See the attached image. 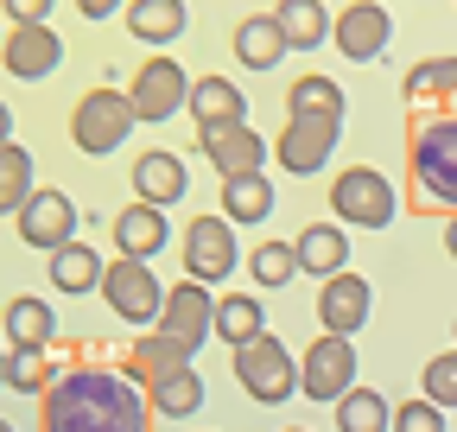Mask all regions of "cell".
<instances>
[{"instance_id":"d6986e66","label":"cell","mask_w":457,"mask_h":432,"mask_svg":"<svg viewBox=\"0 0 457 432\" xmlns=\"http://www.w3.org/2000/svg\"><path fill=\"white\" fill-rule=\"evenodd\" d=\"M114 254H140V261H153L159 248H165V210L159 204H128V210H114Z\"/></svg>"},{"instance_id":"ab89813d","label":"cell","mask_w":457,"mask_h":432,"mask_svg":"<svg viewBox=\"0 0 457 432\" xmlns=\"http://www.w3.org/2000/svg\"><path fill=\"white\" fill-rule=\"evenodd\" d=\"M0 140H13V108L0 102Z\"/></svg>"},{"instance_id":"7c38bea8","label":"cell","mask_w":457,"mask_h":432,"mask_svg":"<svg viewBox=\"0 0 457 432\" xmlns=\"http://www.w3.org/2000/svg\"><path fill=\"white\" fill-rule=\"evenodd\" d=\"M330 38H337V51L350 64H375L394 45V13L381 7V0H350V7L330 20Z\"/></svg>"},{"instance_id":"f546056e","label":"cell","mask_w":457,"mask_h":432,"mask_svg":"<svg viewBox=\"0 0 457 432\" xmlns=\"http://www.w3.org/2000/svg\"><path fill=\"white\" fill-rule=\"evenodd\" d=\"M330 413H337V432H394V401H381L375 388H350V395H337L330 401Z\"/></svg>"},{"instance_id":"5bb4252c","label":"cell","mask_w":457,"mask_h":432,"mask_svg":"<svg viewBox=\"0 0 457 432\" xmlns=\"http://www.w3.org/2000/svg\"><path fill=\"white\" fill-rule=\"evenodd\" d=\"M369 312H375V293H369L362 274L337 267L330 280H318V324H324L330 337H356L362 324H369Z\"/></svg>"},{"instance_id":"ba28073f","label":"cell","mask_w":457,"mask_h":432,"mask_svg":"<svg viewBox=\"0 0 457 432\" xmlns=\"http://www.w3.org/2000/svg\"><path fill=\"white\" fill-rule=\"evenodd\" d=\"M210 318H216V293H210L204 280H179V287H165L153 331H159V337H171L185 356H197V350L210 344Z\"/></svg>"},{"instance_id":"e575fe53","label":"cell","mask_w":457,"mask_h":432,"mask_svg":"<svg viewBox=\"0 0 457 432\" xmlns=\"http://www.w3.org/2000/svg\"><path fill=\"white\" fill-rule=\"evenodd\" d=\"M248 274H254V287H293V280H299L293 242H261V248L248 254Z\"/></svg>"},{"instance_id":"d6a6232c","label":"cell","mask_w":457,"mask_h":432,"mask_svg":"<svg viewBox=\"0 0 457 432\" xmlns=\"http://www.w3.org/2000/svg\"><path fill=\"white\" fill-rule=\"evenodd\" d=\"M343 108H350V96H343V83H330V77H299L293 89H286V115H330V121H343Z\"/></svg>"},{"instance_id":"9a60e30c","label":"cell","mask_w":457,"mask_h":432,"mask_svg":"<svg viewBox=\"0 0 457 432\" xmlns=\"http://www.w3.org/2000/svg\"><path fill=\"white\" fill-rule=\"evenodd\" d=\"M197 153L216 166V179H242V172H267L273 146L248 128V121H228V128H204L197 134Z\"/></svg>"},{"instance_id":"484cf974","label":"cell","mask_w":457,"mask_h":432,"mask_svg":"<svg viewBox=\"0 0 457 432\" xmlns=\"http://www.w3.org/2000/svg\"><path fill=\"white\" fill-rule=\"evenodd\" d=\"M261 331H267V305H261L254 293H222V299H216L210 337H222L228 350H236V344H248V337H261Z\"/></svg>"},{"instance_id":"b9f144b4","label":"cell","mask_w":457,"mask_h":432,"mask_svg":"<svg viewBox=\"0 0 457 432\" xmlns=\"http://www.w3.org/2000/svg\"><path fill=\"white\" fill-rule=\"evenodd\" d=\"M0 388H7V350H0Z\"/></svg>"},{"instance_id":"83f0119b","label":"cell","mask_w":457,"mask_h":432,"mask_svg":"<svg viewBox=\"0 0 457 432\" xmlns=\"http://www.w3.org/2000/svg\"><path fill=\"white\" fill-rule=\"evenodd\" d=\"M286 58V38H279V26H273V13H248L242 26H236V64L242 71H273Z\"/></svg>"},{"instance_id":"8d00e7d4","label":"cell","mask_w":457,"mask_h":432,"mask_svg":"<svg viewBox=\"0 0 457 432\" xmlns=\"http://www.w3.org/2000/svg\"><path fill=\"white\" fill-rule=\"evenodd\" d=\"M394 432H445V407L420 401H394Z\"/></svg>"},{"instance_id":"ffe728a7","label":"cell","mask_w":457,"mask_h":432,"mask_svg":"<svg viewBox=\"0 0 457 432\" xmlns=\"http://www.w3.org/2000/svg\"><path fill=\"white\" fill-rule=\"evenodd\" d=\"M293 254H299V274L330 280L337 267H350V236H343V223H312L293 236Z\"/></svg>"},{"instance_id":"277c9868","label":"cell","mask_w":457,"mask_h":432,"mask_svg":"<svg viewBox=\"0 0 457 432\" xmlns=\"http://www.w3.org/2000/svg\"><path fill=\"white\" fill-rule=\"evenodd\" d=\"M134 128H140V121H134V108H128V89H114V83H96V89L77 96V108H71V140H77V153H89V159L121 153Z\"/></svg>"},{"instance_id":"6da1fadb","label":"cell","mask_w":457,"mask_h":432,"mask_svg":"<svg viewBox=\"0 0 457 432\" xmlns=\"http://www.w3.org/2000/svg\"><path fill=\"white\" fill-rule=\"evenodd\" d=\"M38 426L45 432H153L146 388L128 369L108 362H77L38 395Z\"/></svg>"},{"instance_id":"ac0fdd59","label":"cell","mask_w":457,"mask_h":432,"mask_svg":"<svg viewBox=\"0 0 457 432\" xmlns=\"http://www.w3.org/2000/svg\"><path fill=\"white\" fill-rule=\"evenodd\" d=\"M185 191H191V172H185L179 153L159 146V153H140L134 159V197L140 204H159L165 210V204H185Z\"/></svg>"},{"instance_id":"30bf717a","label":"cell","mask_w":457,"mask_h":432,"mask_svg":"<svg viewBox=\"0 0 457 432\" xmlns=\"http://www.w3.org/2000/svg\"><path fill=\"white\" fill-rule=\"evenodd\" d=\"M185 96H191V77H185L179 58H165V51H153V58L134 71V83H128L134 121H171L185 108Z\"/></svg>"},{"instance_id":"5b68a950","label":"cell","mask_w":457,"mask_h":432,"mask_svg":"<svg viewBox=\"0 0 457 432\" xmlns=\"http://www.w3.org/2000/svg\"><path fill=\"white\" fill-rule=\"evenodd\" d=\"M330 216L343 229H387L400 216V191L375 166H343L330 179Z\"/></svg>"},{"instance_id":"7bdbcfd3","label":"cell","mask_w":457,"mask_h":432,"mask_svg":"<svg viewBox=\"0 0 457 432\" xmlns=\"http://www.w3.org/2000/svg\"><path fill=\"white\" fill-rule=\"evenodd\" d=\"M0 432H13V426H7V420H0Z\"/></svg>"},{"instance_id":"4fadbf2b","label":"cell","mask_w":457,"mask_h":432,"mask_svg":"<svg viewBox=\"0 0 457 432\" xmlns=\"http://www.w3.org/2000/svg\"><path fill=\"white\" fill-rule=\"evenodd\" d=\"M0 64H7V77H20V83H45L57 64H64V38L51 32V20L7 26V38H0Z\"/></svg>"},{"instance_id":"44dd1931","label":"cell","mask_w":457,"mask_h":432,"mask_svg":"<svg viewBox=\"0 0 457 432\" xmlns=\"http://www.w3.org/2000/svg\"><path fill=\"white\" fill-rule=\"evenodd\" d=\"M57 375H64L57 344H7V388L13 395H45Z\"/></svg>"},{"instance_id":"f35d334b","label":"cell","mask_w":457,"mask_h":432,"mask_svg":"<svg viewBox=\"0 0 457 432\" xmlns=\"http://www.w3.org/2000/svg\"><path fill=\"white\" fill-rule=\"evenodd\" d=\"M121 7H128V0H77V13H83V20H114Z\"/></svg>"},{"instance_id":"d4e9b609","label":"cell","mask_w":457,"mask_h":432,"mask_svg":"<svg viewBox=\"0 0 457 432\" xmlns=\"http://www.w3.org/2000/svg\"><path fill=\"white\" fill-rule=\"evenodd\" d=\"M273 26H279L286 51H318L330 38V7H324V0H279Z\"/></svg>"},{"instance_id":"f1b7e54d","label":"cell","mask_w":457,"mask_h":432,"mask_svg":"<svg viewBox=\"0 0 457 432\" xmlns=\"http://www.w3.org/2000/svg\"><path fill=\"white\" fill-rule=\"evenodd\" d=\"M273 210V179L267 172H242V179H222V216L228 223H267Z\"/></svg>"},{"instance_id":"4316f807","label":"cell","mask_w":457,"mask_h":432,"mask_svg":"<svg viewBox=\"0 0 457 432\" xmlns=\"http://www.w3.org/2000/svg\"><path fill=\"white\" fill-rule=\"evenodd\" d=\"M0 337L7 344H51L57 337V312L38 293H20V299H7V312H0Z\"/></svg>"},{"instance_id":"9c48e42d","label":"cell","mask_w":457,"mask_h":432,"mask_svg":"<svg viewBox=\"0 0 457 432\" xmlns=\"http://www.w3.org/2000/svg\"><path fill=\"white\" fill-rule=\"evenodd\" d=\"M337 140H343V121H330V115H286L279 140H267V146H273V159H279V172L312 179V172L330 166Z\"/></svg>"},{"instance_id":"f6af8a7d","label":"cell","mask_w":457,"mask_h":432,"mask_svg":"<svg viewBox=\"0 0 457 432\" xmlns=\"http://www.w3.org/2000/svg\"><path fill=\"white\" fill-rule=\"evenodd\" d=\"M293 432H305V426H293Z\"/></svg>"},{"instance_id":"60d3db41","label":"cell","mask_w":457,"mask_h":432,"mask_svg":"<svg viewBox=\"0 0 457 432\" xmlns=\"http://www.w3.org/2000/svg\"><path fill=\"white\" fill-rule=\"evenodd\" d=\"M445 248H451V261H457V210H451V223H445Z\"/></svg>"},{"instance_id":"ee69618b","label":"cell","mask_w":457,"mask_h":432,"mask_svg":"<svg viewBox=\"0 0 457 432\" xmlns=\"http://www.w3.org/2000/svg\"><path fill=\"white\" fill-rule=\"evenodd\" d=\"M0 38H7V26H0Z\"/></svg>"},{"instance_id":"603a6c76","label":"cell","mask_w":457,"mask_h":432,"mask_svg":"<svg viewBox=\"0 0 457 432\" xmlns=\"http://www.w3.org/2000/svg\"><path fill=\"white\" fill-rule=\"evenodd\" d=\"M185 26H191L185 0H128V32L140 45H179Z\"/></svg>"},{"instance_id":"8fae6325","label":"cell","mask_w":457,"mask_h":432,"mask_svg":"<svg viewBox=\"0 0 457 432\" xmlns=\"http://www.w3.org/2000/svg\"><path fill=\"white\" fill-rule=\"evenodd\" d=\"M350 388H356V344L318 331V344L299 356V395L318 401V407H330L337 395H350Z\"/></svg>"},{"instance_id":"e0dca14e","label":"cell","mask_w":457,"mask_h":432,"mask_svg":"<svg viewBox=\"0 0 457 432\" xmlns=\"http://www.w3.org/2000/svg\"><path fill=\"white\" fill-rule=\"evenodd\" d=\"M185 115L204 128H228V121H248V96L228 83V77H191V96H185Z\"/></svg>"},{"instance_id":"3957f363","label":"cell","mask_w":457,"mask_h":432,"mask_svg":"<svg viewBox=\"0 0 457 432\" xmlns=\"http://www.w3.org/2000/svg\"><path fill=\"white\" fill-rule=\"evenodd\" d=\"M228 356H236V382H242V395H248V401H261V407H286V401L299 395V356L286 350L273 331H261V337L236 344Z\"/></svg>"},{"instance_id":"d590c367","label":"cell","mask_w":457,"mask_h":432,"mask_svg":"<svg viewBox=\"0 0 457 432\" xmlns=\"http://www.w3.org/2000/svg\"><path fill=\"white\" fill-rule=\"evenodd\" d=\"M420 388H426V401H432V407H457V350H445V356H432V362H426Z\"/></svg>"},{"instance_id":"2e32d148","label":"cell","mask_w":457,"mask_h":432,"mask_svg":"<svg viewBox=\"0 0 457 432\" xmlns=\"http://www.w3.org/2000/svg\"><path fill=\"white\" fill-rule=\"evenodd\" d=\"M20 242L26 248H38V254H51L57 242H71L77 236V204L64 197V191H51V185H32V197L20 204Z\"/></svg>"},{"instance_id":"7a4b0ae2","label":"cell","mask_w":457,"mask_h":432,"mask_svg":"<svg viewBox=\"0 0 457 432\" xmlns=\"http://www.w3.org/2000/svg\"><path fill=\"white\" fill-rule=\"evenodd\" d=\"M407 172H413V210H457V115H420L407 140Z\"/></svg>"},{"instance_id":"1f68e13d","label":"cell","mask_w":457,"mask_h":432,"mask_svg":"<svg viewBox=\"0 0 457 432\" xmlns=\"http://www.w3.org/2000/svg\"><path fill=\"white\" fill-rule=\"evenodd\" d=\"M191 356L171 344V337H159V331H140L134 344H128V375L146 388V382H159V375H171V369H185Z\"/></svg>"},{"instance_id":"74e56055","label":"cell","mask_w":457,"mask_h":432,"mask_svg":"<svg viewBox=\"0 0 457 432\" xmlns=\"http://www.w3.org/2000/svg\"><path fill=\"white\" fill-rule=\"evenodd\" d=\"M0 7H7V20H13V26H32V20H51L57 0H0Z\"/></svg>"},{"instance_id":"4dcf8cb0","label":"cell","mask_w":457,"mask_h":432,"mask_svg":"<svg viewBox=\"0 0 457 432\" xmlns=\"http://www.w3.org/2000/svg\"><path fill=\"white\" fill-rule=\"evenodd\" d=\"M407 102L413 108H451L457 102V58H451V51L407 71Z\"/></svg>"},{"instance_id":"52a82bcc","label":"cell","mask_w":457,"mask_h":432,"mask_svg":"<svg viewBox=\"0 0 457 432\" xmlns=\"http://www.w3.org/2000/svg\"><path fill=\"white\" fill-rule=\"evenodd\" d=\"M179 254H185V280L222 287L228 274H236V261H242L236 223H228L222 210H210V216H191V223H185V242H179Z\"/></svg>"},{"instance_id":"cb8c5ba5","label":"cell","mask_w":457,"mask_h":432,"mask_svg":"<svg viewBox=\"0 0 457 432\" xmlns=\"http://www.w3.org/2000/svg\"><path fill=\"white\" fill-rule=\"evenodd\" d=\"M146 407L159 413V420H191V413H204V375L185 362V369H171V375H159V382H146Z\"/></svg>"},{"instance_id":"8992f818","label":"cell","mask_w":457,"mask_h":432,"mask_svg":"<svg viewBox=\"0 0 457 432\" xmlns=\"http://www.w3.org/2000/svg\"><path fill=\"white\" fill-rule=\"evenodd\" d=\"M96 293H102V305L121 318V324H134V331H153L159 299H165L153 261H140V254H114V261L102 267V287H96Z\"/></svg>"},{"instance_id":"836d02e7","label":"cell","mask_w":457,"mask_h":432,"mask_svg":"<svg viewBox=\"0 0 457 432\" xmlns=\"http://www.w3.org/2000/svg\"><path fill=\"white\" fill-rule=\"evenodd\" d=\"M32 197V153L20 140H0V216H20Z\"/></svg>"},{"instance_id":"7402d4cb","label":"cell","mask_w":457,"mask_h":432,"mask_svg":"<svg viewBox=\"0 0 457 432\" xmlns=\"http://www.w3.org/2000/svg\"><path fill=\"white\" fill-rule=\"evenodd\" d=\"M102 267H108V261H102L89 242L71 236V242H57V248H51V287H57V293H71V299H83V293L102 287Z\"/></svg>"}]
</instances>
